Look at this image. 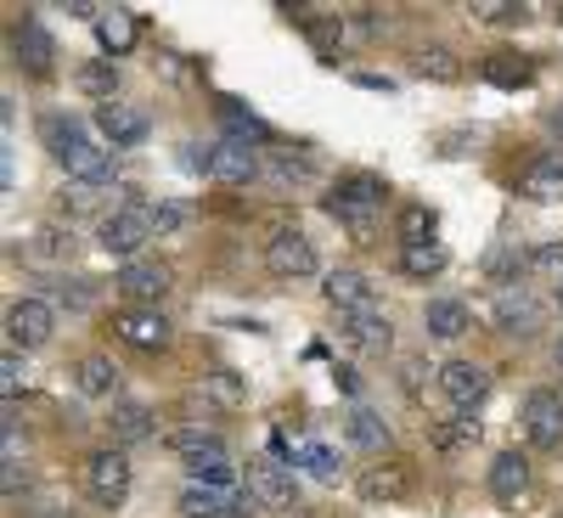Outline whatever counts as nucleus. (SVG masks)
<instances>
[{
  "label": "nucleus",
  "mask_w": 563,
  "mask_h": 518,
  "mask_svg": "<svg viewBox=\"0 0 563 518\" xmlns=\"http://www.w3.org/2000/svg\"><path fill=\"white\" fill-rule=\"evenodd\" d=\"M384 203H389V186H384L378 175H366V169L339 175L333 186H327V198H321V209L333 214L355 243H372V238H378V225H384Z\"/></svg>",
  "instance_id": "1"
},
{
  "label": "nucleus",
  "mask_w": 563,
  "mask_h": 518,
  "mask_svg": "<svg viewBox=\"0 0 563 518\" xmlns=\"http://www.w3.org/2000/svg\"><path fill=\"white\" fill-rule=\"evenodd\" d=\"M158 238L153 231V214H147V203H130V209H113L102 225H97V243H102V254L108 260H141V249H147Z\"/></svg>",
  "instance_id": "2"
},
{
  "label": "nucleus",
  "mask_w": 563,
  "mask_h": 518,
  "mask_svg": "<svg viewBox=\"0 0 563 518\" xmlns=\"http://www.w3.org/2000/svg\"><path fill=\"white\" fill-rule=\"evenodd\" d=\"M130 485H135V467H130V456L119 445L85 456V496L97 502V507H124Z\"/></svg>",
  "instance_id": "3"
},
{
  "label": "nucleus",
  "mask_w": 563,
  "mask_h": 518,
  "mask_svg": "<svg viewBox=\"0 0 563 518\" xmlns=\"http://www.w3.org/2000/svg\"><path fill=\"white\" fill-rule=\"evenodd\" d=\"M169 333H175V327H169L153 305H124V310H113V339L130 344V350H141V355L169 350Z\"/></svg>",
  "instance_id": "4"
},
{
  "label": "nucleus",
  "mask_w": 563,
  "mask_h": 518,
  "mask_svg": "<svg viewBox=\"0 0 563 518\" xmlns=\"http://www.w3.org/2000/svg\"><path fill=\"white\" fill-rule=\"evenodd\" d=\"M243 485H249V496H254L260 507H271V513H288V507L299 502V485H294V462H276V456H260V462H249Z\"/></svg>",
  "instance_id": "5"
},
{
  "label": "nucleus",
  "mask_w": 563,
  "mask_h": 518,
  "mask_svg": "<svg viewBox=\"0 0 563 518\" xmlns=\"http://www.w3.org/2000/svg\"><path fill=\"white\" fill-rule=\"evenodd\" d=\"M490 321H496V333H507V339H530V333H541L547 310H541V299L530 288H496Z\"/></svg>",
  "instance_id": "6"
},
{
  "label": "nucleus",
  "mask_w": 563,
  "mask_h": 518,
  "mask_svg": "<svg viewBox=\"0 0 563 518\" xmlns=\"http://www.w3.org/2000/svg\"><path fill=\"white\" fill-rule=\"evenodd\" d=\"M519 422H525V440L536 451H558L563 445V395L558 389H530Z\"/></svg>",
  "instance_id": "7"
},
{
  "label": "nucleus",
  "mask_w": 563,
  "mask_h": 518,
  "mask_svg": "<svg viewBox=\"0 0 563 518\" xmlns=\"http://www.w3.org/2000/svg\"><path fill=\"white\" fill-rule=\"evenodd\" d=\"M316 243L305 238V231H276V238L265 243V271L276 276V282H305V276H316Z\"/></svg>",
  "instance_id": "8"
},
{
  "label": "nucleus",
  "mask_w": 563,
  "mask_h": 518,
  "mask_svg": "<svg viewBox=\"0 0 563 518\" xmlns=\"http://www.w3.org/2000/svg\"><path fill=\"white\" fill-rule=\"evenodd\" d=\"M57 209H63V220L74 225L79 214H113V209H130V192L124 186H97V180H68L63 192H57Z\"/></svg>",
  "instance_id": "9"
},
{
  "label": "nucleus",
  "mask_w": 563,
  "mask_h": 518,
  "mask_svg": "<svg viewBox=\"0 0 563 518\" xmlns=\"http://www.w3.org/2000/svg\"><path fill=\"white\" fill-rule=\"evenodd\" d=\"M260 502L243 491H214V485H186L180 491V518H254Z\"/></svg>",
  "instance_id": "10"
},
{
  "label": "nucleus",
  "mask_w": 563,
  "mask_h": 518,
  "mask_svg": "<svg viewBox=\"0 0 563 518\" xmlns=\"http://www.w3.org/2000/svg\"><path fill=\"white\" fill-rule=\"evenodd\" d=\"M52 333H57V310L45 305V299H18V305L7 310V339H12V350H40V344H52Z\"/></svg>",
  "instance_id": "11"
},
{
  "label": "nucleus",
  "mask_w": 563,
  "mask_h": 518,
  "mask_svg": "<svg viewBox=\"0 0 563 518\" xmlns=\"http://www.w3.org/2000/svg\"><path fill=\"white\" fill-rule=\"evenodd\" d=\"M169 282H175V271H169L164 260H130V265H119L113 288H119L124 299H135V305H153V310H158V299L169 294Z\"/></svg>",
  "instance_id": "12"
},
{
  "label": "nucleus",
  "mask_w": 563,
  "mask_h": 518,
  "mask_svg": "<svg viewBox=\"0 0 563 518\" xmlns=\"http://www.w3.org/2000/svg\"><path fill=\"white\" fill-rule=\"evenodd\" d=\"M339 344L355 350V355H389L395 327L378 310H355V316H339Z\"/></svg>",
  "instance_id": "13"
},
{
  "label": "nucleus",
  "mask_w": 563,
  "mask_h": 518,
  "mask_svg": "<svg viewBox=\"0 0 563 518\" xmlns=\"http://www.w3.org/2000/svg\"><path fill=\"white\" fill-rule=\"evenodd\" d=\"M440 389H445V400L456 411H479L485 395H490V372L479 361H445L440 366Z\"/></svg>",
  "instance_id": "14"
},
{
  "label": "nucleus",
  "mask_w": 563,
  "mask_h": 518,
  "mask_svg": "<svg viewBox=\"0 0 563 518\" xmlns=\"http://www.w3.org/2000/svg\"><path fill=\"white\" fill-rule=\"evenodd\" d=\"M97 130H102V141L113 153H124V147H141V141H147L153 119L135 102H108V108H97Z\"/></svg>",
  "instance_id": "15"
},
{
  "label": "nucleus",
  "mask_w": 563,
  "mask_h": 518,
  "mask_svg": "<svg viewBox=\"0 0 563 518\" xmlns=\"http://www.w3.org/2000/svg\"><path fill=\"white\" fill-rule=\"evenodd\" d=\"M209 175L220 186H249V180L265 175V158L254 147H243V141H214L209 147Z\"/></svg>",
  "instance_id": "16"
},
{
  "label": "nucleus",
  "mask_w": 563,
  "mask_h": 518,
  "mask_svg": "<svg viewBox=\"0 0 563 518\" xmlns=\"http://www.w3.org/2000/svg\"><path fill=\"white\" fill-rule=\"evenodd\" d=\"M327 305H333L339 316H355V310H378V294H372V276L355 271V265H339L327 271Z\"/></svg>",
  "instance_id": "17"
},
{
  "label": "nucleus",
  "mask_w": 563,
  "mask_h": 518,
  "mask_svg": "<svg viewBox=\"0 0 563 518\" xmlns=\"http://www.w3.org/2000/svg\"><path fill=\"white\" fill-rule=\"evenodd\" d=\"M355 496H361V502H406V496H411V462H378V467H361Z\"/></svg>",
  "instance_id": "18"
},
{
  "label": "nucleus",
  "mask_w": 563,
  "mask_h": 518,
  "mask_svg": "<svg viewBox=\"0 0 563 518\" xmlns=\"http://www.w3.org/2000/svg\"><path fill=\"white\" fill-rule=\"evenodd\" d=\"M186 474H192V485L231 491V485H238V456L225 451V440H209L203 451H192V456H186Z\"/></svg>",
  "instance_id": "19"
},
{
  "label": "nucleus",
  "mask_w": 563,
  "mask_h": 518,
  "mask_svg": "<svg viewBox=\"0 0 563 518\" xmlns=\"http://www.w3.org/2000/svg\"><path fill=\"white\" fill-rule=\"evenodd\" d=\"M12 57L34 74V79H45L57 68V40L45 34V23H18V34H12Z\"/></svg>",
  "instance_id": "20"
},
{
  "label": "nucleus",
  "mask_w": 563,
  "mask_h": 518,
  "mask_svg": "<svg viewBox=\"0 0 563 518\" xmlns=\"http://www.w3.org/2000/svg\"><path fill=\"white\" fill-rule=\"evenodd\" d=\"M74 249H79V243H74V225H34L29 243H23V260L52 271V265H68Z\"/></svg>",
  "instance_id": "21"
},
{
  "label": "nucleus",
  "mask_w": 563,
  "mask_h": 518,
  "mask_svg": "<svg viewBox=\"0 0 563 518\" xmlns=\"http://www.w3.org/2000/svg\"><path fill=\"white\" fill-rule=\"evenodd\" d=\"M525 491H530V456L501 451V456L490 462V496H496L501 507H519Z\"/></svg>",
  "instance_id": "22"
},
{
  "label": "nucleus",
  "mask_w": 563,
  "mask_h": 518,
  "mask_svg": "<svg viewBox=\"0 0 563 518\" xmlns=\"http://www.w3.org/2000/svg\"><path fill=\"white\" fill-rule=\"evenodd\" d=\"M519 192L536 198V203H563V158H558V153L530 158L525 175H519Z\"/></svg>",
  "instance_id": "23"
},
{
  "label": "nucleus",
  "mask_w": 563,
  "mask_h": 518,
  "mask_svg": "<svg viewBox=\"0 0 563 518\" xmlns=\"http://www.w3.org/2000/svg\"><path fill=\"white\" fill-rule=\"evenodd\" d=\"M422 327H429V339L456 344V339L474 333V310H467L462 299H434L429 310H422Z\"/></svg>",
  "instance_id": "24"
},
{
  "label": "nucleus",
  "mask_w": 563,
  "mask_h": 518,
  "mask_svg": "<svg viewBox=\"0 0 563 518\" xmlns=\"http://www.w3.org/2000/svg\"><path fill=\"white\" fill-rule=\"evenodd\" d=\"M153 406H141V400H119L113 411H108V434H113V445L124 451V445H141V440H153Z\"/></svg>",
  "instance_id": "25"
},
{
  "label": "nucleus",
  "mask_w": 563,
  "mask_h": 518,
  "mask_svg": "<svg viewBox=\"0 0 563 518\" xmlns=\"http://www.w3.org/2000/svg\"><path fill=\"white\" fill-rule=\"evenodd\" d=\"M74 389H79L85 400L119 395V366H113L108 355H79V361H74Z\"/></svg>",
  "instance_id": "26"
},
{
  "label": "nucleus",
  "mask_w": 563,
  "mask_h": 518,
  "mask_svg": "<svg viewBox=\"0 0 563 518\" xmlns=\"http://www.w3.org/2000/svg\"><path fill=\"white\" fill-rule=\"evenodd\" d=\"M344 434H350V445H361V451H384V445H389V422L372 411V406H350Z\"/></svg>",
  "instance_id": "27"
},
{
  "label": "nucleus",
  "mask_w": 563,
  "mask_h": 518,
  "mask_svg": "<svg viewBox=\"0 0 563 518\" xmlns=\"http://www.w3.org/2000/svg\"><path fill=\"white\" fill-rule=\"evenodd\" d=\"M113 158H119V153L97 147V141H85L79 153H68V158H63V169H68V180H97V186H108V175H113Z\"/></svg>",
  "instance_id": "28"
},
{
  "label": "nucleus",
  "mask_w": 563,
  "mask_h": 518,
  "mask_svg": "<svg viewBox=\"0 0 563 518\" xmlns=\"http://www.w3.org/2000/svg\"><path fill=\"white\" fill-rule=\"evenodd\" d=\"M490 85H501V90H530L536 85V68L519 57V52H496V57H485V68H479Z\"/></svg>",
  "instance_id": "29"
},
{
  "label": "nucleus",
  "mask_w": 563,
  "mask_h": 518,
  "mask_svg": "<svg viewBox=\"0 0 563 518\" xmlns=\"http://www.w3.org/2000/svg\"><path fill=\"white\" fill-rule=\"evenodd\" d=\"M220 130H225V141H243V147H260V141H271L265 119H254L243 102H220Z\"/></svg>",
  "instance_id": "30"
},
{
  "label": "nucleus",
  "mask_w": 563,
  "mask_h": 518,
  "mask_svg": "<svg viewBox=\"0 0 563 518\" xmlns=\"http://www.w3.org/2000/svg\"><path fill=\"white\" fill-rule=\"evenodd\" d=\"M203 395L225 411H243L249 406V378H238L231 366H214V372H203Z\"/></svg>",
  "instance_id": "31"
},
{
  "label": "nucleus",
  "mask_w": 563,
  "mask_h": 518,
  "mask_svg": "<svg viewBox=\"0 0 563 518\" xmlns=\"http://www.w3.org/2000/svg\"><path fill=\"white\" fill-rule=\"evenodd\" d=\"M97 40H102L108 57H124L130 45H135V12H119V7L102 12V18H97Z\"/></svg>",
  "instance_id": "32"
},
{
  "label": "nucleus",
  "mask_w": 563,
  "mask_h": 518,
  "mask_svg": "<svg viewBox=\"0 0 563 518\" xmlns=\"http://www.w3.org/2000/svg\"><path fill=\"white\" fill-rule=\"evenodd\" d=\"M40 135H45V147H52V158H57V164H63L68 153H79L85 141H90V135H85V124H79V119H68V113L45 119V130H40Z\"/></svg>",
  "instance_id": "33"
},
{
  "label": "nucleus",
  "mask_w": 563,
  "mask_h": 518,
  "mask_svg": "<svg viewBox=\"0 0 563 518\" xmlns=\"http://www.w3.org/2000/svg\"><path fill=\"white\" fill-rule=\"evenodd\" d=\"M445 265H451L445 243H411V249H400V271H406V276H417V282L440 276Z\"/></svg>",
  "instance_id": "34"
},
{
  "label": "nucleus",
  "mask_w": 563,
  "mask_h": 518,
  "mask_svg": "<svg viewBox=\"0 0 563 518\" xmlns=\"http://www.w3.org/2000/svg\"><path fill=\"white\" fill-rule=\"evenodd\" d=\"M265 180L271 186H310L316 180V164L305 153H271L265 158Z\"/></svg>",
  "instance_id": "35"
},
{
  "label": "nucleus",
  "mask_w": 563,
  "mask_h": 518,
  "mask_svg": "<svg viewBox=\"0 0 563 518\" xmlns=\"http://www.w3.org/2000/svg\"><path fill=\"white\" fill-rule=\"evenodd\" d=\"M74 85L85 90V97H97L102 108L119 102V68H113V63H85V68L74 74Z\"/></svg>",
  "instance_id": "36"
},
{
  "label": "nucleus",
  "mask_w": 563,
  "mask_h": 518,
  "mask_svg": "<svg viewBox=\"0 0 563 518\" xmlns=\"http://www.w3.org/2000/svg\"><path fill=\"white\" fill-rule=\"evenodd\" d=\"M411 74H417V79H434V85H451V79H462V68H456V52H445V45H429V52H417V57H411Z\"/></svg>",
  "instance_id": "37"
},
{
  "label": "nucleus",
  "mask_w": 563,
  "mask_h": 518,
  "mask_svg": "<svg viewBox=\"0 0 563 518\" xmlns=\"http://www.w3.org/2000/svg\"><path fill=\"white\" fill-rule=\"evenodd\" d=\"M344 18H305V34H310V45H316V57L321 63H339V45H344Z\"/></svg>",
  "instance_id": "38"
},
{
  "label": "nucleus",
  "mask_w": 563,
  "mask_h": 518,
  "mask_svg": "<svg viewBox=\"0 0 563 518\" xmlns=\"http://www.w3.org/2000/svg\"><path fill=\"white\" fill-rule=\"evenodd\" d=\"M474 440H479L474 411H456V417L434 422V445H440V451H462V445H474Z\"/></svg>",
  "instance_id": "39"
},
{
  "label": "nucleus",
  "mask_w": 563,
  "mask_h": 518,
  "mask_svg": "<svg viewBox=\"0 0 563 518\" xmlns=\"http://www.w3.org/2000/svg\"><path fill=\"white\" fill-rule=\"evenodd\" d=\"M434 209H422V203H406L400 209V249H411V243H434Z\"/></svg>",
  "instance_id": "40"
},
{
  "label": "nucleus",
  "mask_w": 563,
  "mask_h": 518,
  "mask_svg": "<svg viewBox=\"0 0 563 518\" xmlns=\"http://www.w3.org/2000/svg\"><path fill=\"white\" fill-rule=\"evenodd\" d=\"M299 462L310 467L316 480H339V451H327L321 440H305V445H299Z\"/></svg>",
  "instance_id": "41"
},
{
  "label": "nucleus",
  "mask_w": 563,
  "mask_h": 518,
  "mask_svg": "<svg viewBox=\"0 0 563 518\" xmlns=\"http://www.w3.org/2000/svg\"><path fill=\"white\" fill-rule=\"evenodd\" d=\"M474 18H479V23L507 29V23H525V18H530V7H512V0H474Z\"/></svg>",
  "instance_id": "42"
},
{
  "label": "nucleus",
  "mask_w": 563,
  "mask_h": 518,
  "mask_svg": "<svg viewBox=\"0 0 563 518\" xmlns=\"http://www.w3.org/2000/svg\"><path fill=\"white\" fill-rule=\"evenodd\" d=\"M147 214H153V231H158V238H169V231L186 225V209H180V203H147Z\"/></svg>",
  "instance_id": "43"
},
{
  "label": "nucleus",
  "mask_w": 563,
  "mask_h": 518,
  "mask_svg": "<svg viewBox=\"0 0 563 518\" xmlns=\"http://www.w3.org/2000/svg\"><path fill=\"white\" fill-rule=\"evenodd\" d=\"M23 389V361H18V350H7V355H0V395H18Z\"/></svg>",
  "instance_id": "44"
},
{
  "label": "nucleus",
  "mask_w": 563,
  "mask_h": 518,
  "mask_svg": "<svg viewBox=\"0 0 563 518\" xmlns=\"http://www.w3.org/2000/svg\"><path fill=\"white\" fill-rule=\"evenodd\" d=\"M530 271H552V282L563 276V243H541L530 249Z\"/></svg>",
  "instance_id": "45"
},
{
  "label": "nucleus",
  "mask_w": 563,
  "mask_h": 518,
  "mask_svg": "<svg viewBox=\"0 0 563 518\" xmlns=\"http://www.w3.org/2000/svg\"><path fill=\"white\" fill-rule=\"evenodd\" d=\"M90 299H97V282H68V288H63L68 310H90Z\"/></svg>",
  "instance_id": "46"
},
{
  "label": "nucleus",
  "mask_w": 563,
  "mask_h": 518,
  "mask_svg": "<svg viewBox=\"0 0 563 518\" xmlns=\"http://www.w3.org/2000/svg\"><path fill=\"white\" fill-rule=\"evenodd\" d=\"M333 384H339L344 395H361V372H355V366H333Z\"/></svg>",
  "instance_id": "47"
},
{
  "label": "nucleus",
  "mask_w": 563,
  "mask_h": 518,
  "mask_svg": "<svg viewBox=\"0 0 563 518\" xmlns=\"http://www.w3.org/2000/svg\"><path fill=\"white\" fill-rule=\"evenodd\" d=\"M400 384H406V395L422 389V361H406V366H400Z\"/></svg>",
  "instance_id": "48"
},
{
  "label": "nucleus",
  "mask_w": 563,
  "mask_h": 518,
  "mask_svg": "<svg viewBox=\"0 0 563 518\" xmlns=\"http://www.w3.org/2000/svg\"><path fill=\"white\" fill-rule=\"evenodd\" d=\"M355 85H361V90H384V97L395 90V79H384V74H355Z\"/></svg>",
  "instance_id": "49"
},
{
  "label": "nucleus",
  "mask_w": 563,
  "mask_h": 518,
  "mask_svg": "<svg viewBox=\"0 0 563 518\" xmlns=\"http://www.w3.org/2000/svg\"><path fill=\"white\" fill-rule=\"evenodd\" d=\"M547 130H552V135H563V108H547Z\"/></svg>",
  "instance_id": "50"
},
{
  "label": "nucleus",
  "mask_w": 563,
  "mask_h": 518,
  "mask_svg": "<svg viewBox=\"0 0 563 518\" xmlns=\"http://www.w3.org/2000/svg\"><path fill=\"white\" fill-rule=\"evenodd\" d=\"M552 299H558V310H563V276L552 282Z\"/></svg>",
  "instance_id": "51"
},
{
  "label": "nucleus",
  "mask_w": 563,
  "mask_h": 518,
  "mask_svg": "<svg viewBox=\"0 0 563 518\" xmlns=\"http://www.w3.org/2000/svg\"><path fill=\"white\" fill-rule=\"evenodd\" d=\"M552 355H558V366H563V339H558V350H552Z\"/></svg>",
  "instance_id": "52"
}]
</instances>
